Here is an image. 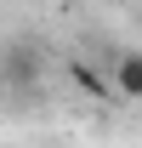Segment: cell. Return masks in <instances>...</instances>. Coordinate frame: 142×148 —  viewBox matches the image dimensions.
Wrapping results in <instances>:
<instances>
[{"label": "cell", "mask_w": 142, "mask_h": 148, "mask_svg": "<svg viewBox=\"0 0 142 148\" xmlns=\"http://www.w3.org/2000/svg\"><path fill=\"white\" fill-rule=\"evenodd\" d=\"M0 80H6V86H17V91H34V80H40V57L29 51V46L6 51V63H0Z\"/></svg>", "instance_id": "obj_1"}, {"label": "cell", "mask_w": 142, "mask_h": 148, "mask_svg": "<svg viewBox=\"0 0 142 148\" xmlns=\"http://www.w3.org/2000/svg\"><path fill=\"white\" fill-rule=\"evenodd\" d=\"M114 91L125 103H142V51H119L114 57Z\"/></svg>", "instance_id": "obj_2"}]
</instances>
